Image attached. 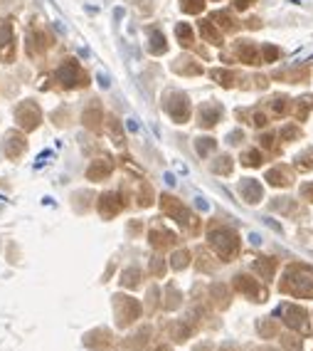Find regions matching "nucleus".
Here are the masks:
<instances>
[{"mask_svg":"<svg viewBox=\"0 0 313 351\" xmlns=\"http://www.w3.org/2000/svg\"><path fill=\"white\" fill-rule=\"evenodd\" d=\"M244 163H249V166H256V163H259V153H247V156H244Z\"/></svg>","mask_w":313,"mask_h":351,"instance_id":"nucleus-7","label":"nucleus"},{"mask_svg":"<svg viewBox=\"0 0 313 351\" xmlns=\"http://www.w3.org/2000/svg\"><path fill=\"white\" fill-rule=\"evenodd\" d=\"M210 240H212V245L220 250L222 257H229V255L234 252V235L232 233H212Z\"/></svg>","mask_w":313,"mask_h":351,"instance_id":"nucleus-1","label":"nucleus"},{"mask_svg":"<svg viewBox=\"0 0 313 351\" xmlns=\"http://www.w3.org/2000/svg\"><path fill=\"white\" fill-rule=\"evenodd\" d=\"M266 178H269L271 183H276V186L286 183V181H284V173H281V171H269V176H266Z\"/></svg>","mask_w":313,"mask_h":351,"instance_id":"nucleus-4","label":"nucleus"},{"mask_svg":"<svg viewBox=\"0 0 313 351\" xmlns=\"http://www.w3.org/2000/svg\"><path fill=\"white\" fill-rule=\"evenodd\" d=\"M286 322L291 324L293 329H301V331H308V324H306V312L298 309V307H284Z\"/></svg>","mask_w":313,"mask_h":351,"instance_id":"nucleus-2","label":"nucleus"},{"mask_svg":"<svg viewBox=\"0 0 313 351\" xmlns=\"http://www.w3.org/2000/svg\"><path fill=\"white\" fill-rule=\"evenodd\" d=\"M212 146H215V141H210V139H200L198 151H200V153H207V151H210Z\"/></svg>","mask_w":313,"mask_h":351,"instance_id":"nucleus-6","label":"nucleus"},{"mask_svg":"<svg viewBox=\"0 0 313 351\" xmlns=\"http://www.w3.org/2000/svg\"><path fill=\"white\" fill-rule=\"evenodd\" d=\"M242 191H244V196L249 198V203H256V201L261 198V186L254 183V181H244V183H242Z\"/></svg>","mask_w":313,"mask_h":351,"instance_id":"nucleus-3","label":"nucleus"},{"mask_svg":"<svg viewBox=\"0 0 313 351\" xmlns=\"http://www.w3.org/2000/svg\"><path fill=\"white\" fill-rule=\"evenodd\" d=\"M284 346H286L288 351H298V349H301V344H298V341H296L293 336H286V339H284Z\"/></svg>","mask_w":313,"mask_h":351,"instance_id":"nucleus-5","label":"nucleus"},{"mask_svg":"<svg viewBox=\"0 0 313 351\" xmlns=\"http://www.w3.org/2000/svg\"><path fill=\"white\" fill-rule=\"evenodd\" d=\"M303 193H306V196H311V201H313V188H311V186H306V188H303Z\"/></svg>","mask_w":313,"mask_h":351,"instance_id":"nucleus-8","label":"nucleus"}]
</instances>
